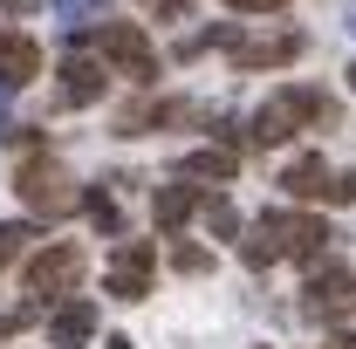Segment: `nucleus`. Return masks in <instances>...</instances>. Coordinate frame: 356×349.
I'll use <instances>...</instances> for the list:
<instances>
[{"label": "nucleus", "mask_w": 356, "mask_h": 349, "mask_svg": "<svg viewBox=\"0 0 356 349\" xmlns=\"http://www.w3.org/2000/svg\"><path fill=\"white\" fill-rule=\"evenodd\" d=\"M309 124H336V103L329 96H315V89H274L261 110H254V124H247V137L254 144H288L295 131H309Z\"/></svg>", "instance_id": "nucleus-1"}, {"label": "nucleus", "mask_w": 356, "mask_h": 349, "mask_svg": "<svg viewBox=\"0 0 356 349\" xmlns=\"http://www.w3.org/2000/svg\"><path fill=\"white\" fill-rule=\"evenodd\" d=\"M14 192H21V206L35 219H62V213H76V178L62 172V158L55 151H28L21 158V172H14Z\"/></svg>", "instance_id": "nucleus-2"}, {"label": "nucleus", "mask_w": 356, "mask_h": 349, "mask_svg": "<svg viewBox=\"0 0 356 349\" xmlns=\"http://www.w3.org/2000/svg\"><path fill=\"white\" fill-rule=\"evenodd\" d=\"M89 42H96V55H103L110 69H124L137 89L158 83V55H151V42H144V28H137V21H96V28H89Z\"/></svg>", "instance_id": "nucleus-3"}, {"label": "nucleus", "mask_w": 356, "mask_h": 349, "mask_svg": "<svg viewBox=\"0 0 356 349\" xmlns=\"http://www.w3.org/2000/svg\"><path fill=\"white\" fill-rule=\"evenodd\" d=\"M356 308V274L336 261H315L309 267V295H302V315L309 322H343Z\"/></svg>", "instance_id": "nucleus-4"}, {"label": "nucleus", "mask_w": 356, "mask_h": 349, "mask_svg": "<svg viewBox=\"0 0 356 349\" xmlns=\"http://www.w3.org/2000/svg\"><path fill=\"white\" fill-rule=\"evenodd\" d=\"M76 281H83V247L76 240H55L28 261V295H76Z\"/></svg>", "instance_id": "nucleus-5"}, {"label": "nucleus", "mask_w": 356, "mask_h": 349, "mask_svg": "<svg viewBox=\"0 0 356 349\" xmlns=\"http://www.w3.org/2000/svg\"><path fill=\"white\" fill-rule=\"evenodd\" d=\"M302 48H309V42H302L295 28H274V35H240L226 55H233V69H288Z\"/></svg>", "instance_id": "nucleus-6"}, {"label": "nucleus", "mask_w": 356, "mask_h": 349, "mask_svg": "<svg viewBox=\"0 0 356 349\" xmlns=\"http://www.w3.org/2000/svg\"><path fill=\"white\" fill-rule=\"evenodd\" d=\"M274 219V233H281V261H302V267H315L322 254H329V226L315 213H267Z\"/></svg>", "instance_id": "nucleus-7"}, {"label": "nucleus", "mask_w": 356, "mask_h": 349, "mask_svg": "<svg viewBox=\"0 0 356 349\" xmlns=\"http://www.w3.org/2000/svg\"><path fill=\"white\" fill-rule=\"evenodd\" d=\"M110 295L117 302H144L151 295V240H117V254H110Z\"/></svg>", "instance_id": "nucleus-8"}, {"label": "nucleus", "mask_w": 356, "mask_h": 349, "mask_svg": "<svg viewBox=\"0 0 356 349\" xmlns=\"http://www.w3.org/2000/svg\"><path fill=\"white\" fill-rule=\"evenodd\" d=\"M103 89H110V69H103L96 55H76V48H69V62H62V103L89 110V103H103Z\"/></svg>", "instance_id": "nucleus-9"}, {"label": "nucleus", "mask_w": 356, "mask_h": 349, "mask_svg": "<svg viewBox=\"0 0 356 349\" xmlns=\"http://www.w3.org/2000/svg\"><path fill=\"white\" fill-rule=\"evenodd\" d=\"M185 117H192L185 96H151V103H131L117 117V137H144V131H158V124H185Z\"/></svg>", "instance_id": "nucleus-10"}, {"label": "nucleus", "mask_w": 356, "mask_h": 349, "mask_svg": "<svg viewBox=\"0 0 356 349\" xmlns=\"http://www.w3.org/2000/svg\"><path fill=\"white\" fill-rule=\"evenodd\" d=\"M151 213H158V226H165V233H178V226H192V219L206 213V199H199L192 185H158Z\"/></svg>", "instance_id": "nucleus-11"}, {"label": "nucleus", "mask_w": 356, "mask_h": 349, "mask_svg": "<svg viewBox=\"0 0 356 349\" xmlns=\"http://www.w3.org/2000/svg\"><path fill=\"white\" fill-rule=\"evenodd\" d=\"M281 192H288V199H329V192H336V172H329L322 158H295V165L281 172Z\"/></svg>", "instance_id": "nucleus-12"}, {"label": "nucleus", "mask_w": 356, "mask_h": 349, "mask_svg": "<svg viewBox=\"0 0 356 349\" xmlns=\"http://www.w3.org/2000/svg\"><path fill=\"white\" fill-rule=\"evenodd\" d=\"M48 336H55L62 349L89 343V336H96V302H62L55 315H48Z\"/></svg>", "instance_id": "nucleus-13"}, {"label": "nucleus", "mask_w": 356, "mask_h": 349, "mask_svg": "<svg viewBox=\"0 0 356 349\" xmlns=\"http://www.w3.org/2000/svg\"><path fill=\"white\" fill-rule=\"evenodd\" d=\"M0 76L14 89L28 83V76H42V48L28 42V35H7V28H0Z\"/></svg>", "instance_id": "nucleus-14"}, {"label": "nucleus", "mask_w": 356, "mask_h": 349, "mask_svg": "<svg viewBox=\"0 0 356 349\" xmlns=\"http://www.w3.org/2000/svg\"><path fill=\"white\" fill-rule=\"evenodd\" d=\"M240 42V28H226V21H206V28H185L172 42V62H192V55H206V48H233Z\"/></svg>", "instance_id": "nucleus-15"}, {"label": "nucleus", "mask_w": 356, "mask_h": 349, "mask_svg": "<svg viewBox=\"0 0 356 349\" xmlns=\"http://www.w3.org/2000/svg\"><path fill=\"white\" fill-rule=\"evenodd\" d=\"M110 185L117 178H103V185H83V213L110 233V240H124V213H117V199H110Z\"/></svg>", "instance_id": "nucleus-16"}, {"label": "nucleus", "mask_w": 356, "mask_h": 349, "mask_svg": "<svg viewBox=\"0 0 356 349\" xmlns=\"http://www.w3.org/2000/svg\"><path fill=\"white\" fill-rule=\"evenodd\" d=\"M240 254H247V267H274V261H281V233H274V219H261V226L240 233Z\"/></svg>", "instance_id": "nucleus-17"}, {"label": "nucleus", "mask_w": 356, "mask_h": 349, "mask_svg": "<svg viewBox=\"0 0 356 349\" xmlns=\"http://www.w3.org/2000/svg\"><path fill=\"white\" fill-rule=\"evenodd\" d=\"M240 151H185V178H233Z\"/></svg>", "instance_id": "nucleus-18"}, {"label": "nucleus", "mask_w": 356, "mask_h": 349, "mask_svg": "<svg viewBox=\"0 0 356 349\" xmlns=\"http://www.w3.org/2000/svg\"><path fill=\"white\" fill-rule=\"evenodd\" d=\"M28 240H42L35 213H28V219H7V226H0V267H7V261H21V254H28Z\"/></svg>", "instance_id": "nucleus-19"}, {"label": "nucleus", "mask_w": 356, "mask_h": 349, "mask_svg": "<svg viewBox=\"0 0 356 349\" xmlns=\"http://www.w3.org/2000/svg\"><path fill=\"white\" fill-rule=\"evenodd\" d=\"M206 226H213L220 240H240V213H233L226 199H206Z\"/></svg>", "instance_id": "nucleus-20"}, {"label": "nucleus", "mask_w": 356, "mask_h": 349, "mask_svg": "<svg viewBox=\"0 0 356 349\" xmlns=\"http://www.w3.org/2000/svg\"><path fill=\"white\" fill-rule=\"evenodd\" d=\"M172 267H178V274H206V267H213V254H206V247H185V240H178V247H172Z\"/></svg>", "instance_id": "nucleus-21"}, {"label": "nucleus", "mask_w": 356, "mask_h": 349, "mask_svg": "<svg viewBox=\"0 0 356 349\" xmlns=\"http://www.w3.org/2000/svg\"><path fill=\"white\" fill-rule=\"evenodd\" d=\"M28 322H42V302H21V308H7V315H0V336H7V329H28Z\"/></svg>", "instance_id": "nucleus-22"}, {"label": "nucleus", "mask_w": 356, "mask_h": 349, "mask_svg": "<svg viewBox=\"0 0 356 349\" xmlns=\"http://www.w3.org/2000/svg\"><path fill=\"white\" fill-rule=\"evenodd\" d=\"M226 7H233V14H281L288 0H226Z\"/></svg>", "instance_id": "nucleus-23"}, {"label": "nucleus", "mask_w": 356, "mask_h": 349, "mask_svg": "<svg viewBox=\"0 0 356 349\" xmlns=\"http://www.w3.org/2000/svg\"><path fill=\"white\" fill-rule=\"evenodd\" d=\"M336 206H356V172H336V192H329Z\"/></svg>", "instance_id": "nucleus-24"}, {"label": "nucleus", "mask_w": 356, "mask_h": 349, "mask_svg": "<svg viewBox=\"0 0 356 349\" xmlns=\"http://www.w3.org/2000/svg\"><path fill=\"white\" fill-rule=\"evenodd\" d=\"M42 0H0V14H35Z\"/></svg>", "instance_id": "nucleus-25"}, {"label": "nucleus", "mask_w": 356, "mask_h": 349, "mask_svg": "<svg viewBox=\"0 0 356 349\" xmlns=\"http://www.w3.org/2000/svg\"><path fill=\"white\" fill-rule=\"evenodd\" d=\"M7 89H14V83H7V76H0V117H7Z\"/></svg>", "instance_id": "nucleus-26"}, {"label": "nucleus", "mask_w": 356, "mask_h": 349, "mask_svg": "<svg viewBox=\"0 0 356 349\" xmlns=\"http://www.w3.org/2000/svg\"><path fill=\"white\" fill-rule=\"evenodd\" d=\"M110 349H131V336H110Z\"/></svg>", "instance_id": "nucleus-27"}, {"label": "nucleus", "mask_w": 356, "mask_h": 349, "mask_svg": "<svg viewBox=\"0 0 356 349\" xmlns=\"http://www.w3.org/2000/svg\"><path fill=\"white\" fill-rule=\"evenodd\" d=\"M336 349H356V336H343V343H336Z\"/></svg>", "instance_id": "nucleus-28"}, {"label": "nucleus", "mask_w": 356, "mask_h": 349, "mask_svg": "<svg viewBox=\"0 0 356 349\" xmlns=\"http://www.w3.org/2000/svg\"><path fill=\"white\" fill-rule=\"evenodd\" d=\"M350 89H356V62H350Z\"/></svg>", "instance_id": "nucleus-29"}, {"label": "nucleus", "mask_w": 356, "mask_h": 349, "mask_svg": "<svg viewBox=\"0 0 356 349\" xmlns=\"http://www.w3.org/2000/svg\"><path fill=\"white\" fill-rule=\"evenodd\" d=\"M350 35H356V14H350Z\"/></svg>", "instance_id": "nucleus-30"}]
</instances>
